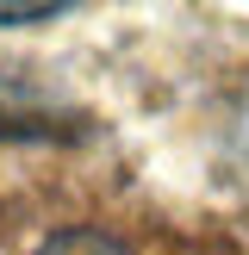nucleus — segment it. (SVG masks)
I'll return each instance as SVG.
<instances>
[{"mask_svg":"<svg viewBox=\"0 0 249 255\" xmlns=\"http://www.w3.org/2000/svg\"><path fill=\"white\" fill-rule=\"evenodd\" d=\"M44 106H37V94H25L12 75H0V143L6 137H31V131H44Z\"/></svg>","mask_w":249,"mask_h":255,"instance_id":"f257e3e1","label":"nucleus"},{"mask_svg":"<svg viewBox=\"0 0 249 255\" xmlns=\"http://www.w3.org/2000/svg\"><path fill=\"white\" fill-rule=\"evenodd\" d=\"M37 255H137L131 243H119L112 231H56V237H44L37 243Z\"/></svg>","mask_w":249,"mask_h":255,"instance_id":"f03ea898","label":"nucleus"},{"mask_svg":"<svg viewBox=\"0 0 249 255\" xmlns=\"http://www.w3.org/2000/svg\"><path fill=\"white\" fill-rule=\"evenodd\" d=\"M56 6H0V25H50Z\"/></svg>","mask_w":249,"mask_h":255,"instance_id":"7ed1b4c3","label":"nucleus"},{"mask_svg":"<svg viewBox=\"0 0 249 255\" xmlns=\"http://www.w3.org/2000/svg\"><path fill=\"white\" fill-rule=\"evenodd\" d=\"M243 162H249V131H243Z\"/></svg>","mask_w":249,"mask_h":255,"instance_id":"20e7f679","label":"nucleus"}]
</instances>
